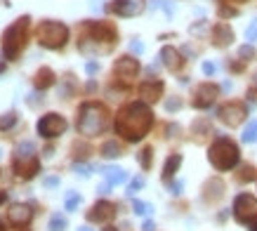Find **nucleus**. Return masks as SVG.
<instances>
[{
  "label": "nucleus",
  "instance_id": "41",
  "mask_svg": "<svg viewBox=\"0 0 257 231\" xmlns=\"http://www.w3.org/2000/svg\"><path fill=\"white\" fill-rule=\"evenodd\" d=\"M5 200H8V193H5V191H0V203H5Z\"/></svg>",
  "mask_w": 257,
  "mask_h": 231
},
{
  "label": "nucleus",
  "instance_id": "46",
  "mask_svg": "<svg viewBox=\"0 0 257 231\" xmlns=\"http://www.w3.org/2000/svg\"><path fill=\"white\" fill-rule=\"evenodd\" d=\"M0 156H3V151H0Z\"/></svg>",
  "mask_w": 257,
  "mask_h": 231
},
{
  "label": "nucleus",
  "instance_id": "7",
  "mask_svg": "<svg viewBox=\"0 0 257 231\" xmlns=\"http://www.w3.org/2000/svg\"><path fill=\"white\" fill-rule=\"evenodd\" d=\"M15 172H17V177H22V179H33L40 172V163H38V156L33 154V144L26 142V144H22V147L17 149Z\"/></svg>",
  "mask_w": 257,
  "mask_h": 231
},
{
  "label": "nucleus",
  "instance_id": "33",
  "mask_svg": "<svg viewBox=\"0 0 257 231\" xmlns=\"http://www.w3.org/2000/svg\"><path fill=\"white\" fill-rule=\"evenodd\" d=\"M76 172H78V175H83V177H90L92 168H90V165H80V163H76Z\"/></svg>",
  "mask_w": 257,
  "mask_h": 231
},
{
  "label": "nucleus",
  "instance_id": "34",
  "mask_svg": "<svg viewBox=\"0 0 257 231\" xmlns=\"http://www.w3.org/2000/svg\"><path fill=\"white\" fill-rule=\"evenodd\" d=\"M203 73H205V76H212V73H215V64L205 62V64H203Z\"/></svg>",
  "mask_w": 257,
  "mask_h": 231
},
{
  "label": "nucleus",
  "instance_id": "39",
  "mask_svg": "<svg viewBox=\"0 0 257 231\" xmlns=\"http://www.w3.org/2000/svg\"><path fill=\"white\" fill-rule=\"evenodd\" d=\"M142 229H144V231H154V229H156V224L151 222V219H147V222H144V226H142Z\"/></svg>",
  "mask_w": 257,
  "mask_h": 231
},
{
  "label": "nucleus",
  "instance_id": "32",
  "mask_svg": "<svg viewBox=\"0 0 257 231\" xmlns=\"http://www.w3.org/2000/svg\"><path fill=\"white\" fill-rule=\"evenodd\" d=\"M142 186H144V179H142V177L133 179V182H130V189H127V193H130V196H133V193L137 191V189H142Z\"/></svg>",
  "mask_w": 257,
  "mask_h": 231
},
{
  "label": "nucleus",
  "instance_id": "25",
  "mask_svg": "<svg viewBox=\"0 0 257 231\" xmlns=\"http://www.w3.org/2000/svg\"><path fill=\"white\" fill-rule=\"evenodd\" d=\"M17 123V116L10 111V113H5V116H0V130H10L12 125Z\"/></svg>",
  "mask_w": 257,
  "mask_h": 231
},
{
  "label": "nucleus",
  "instance_id": "16",
  "mask_svg": "<svg viewBox=\"0 0 257 231\" xmlns=\"http://www.w3.org/2000/svg\"><path fill=\"white\" fill-rule=\"evenodd\" d=\"M231 40H234L231 26L229 24H215V29H212V45L226 47V45H231Z\"/></svg>",
  "mask_w": 257,
  "mask_h": 231
},
{
  "label": "nucleus",
  "instance_id": "20",
  "mask_svg": "<svg viewBox=\"0 0 257 231\" xmlns=\"http://www.w3.org/2000/svg\"><path fill=\"white\" fill-rule=\"evenodd\" d=\"M182 165V156L179 154H172L168 161H165V168H163V179L165 182H170V177H175V172L179 170Z\"/></svg>",
  "mask_w": 257,
  "mask_h": 231
},
{
  "label": "nucleus",
  "instance_id": "24",
  "mask_svg": "<svg viewBox=\"0 0 257 231\" xmlns=\"http://www.w3.org/2000/svg\"><path fill=\"white\" fill-rule=\"evenodd\" d=\"M243 142H257V121L245 125V130H243Z\"/></svg>",
  "mask_w": 257,
  "mask_h": 231
},
{
  "label": "nucleus",
  "instance_id": "43",
  "mask_svg": "<svg viewBox=\"0 0 257 231\" xmlns=\"http://www.w3.org/2000/svg\"><path fill=\"white\" fill-rule=\"evenodd\" d=\"M222 3H245V0H222Z\"/></svg>",
  "mask_w": 257,
  "mask_h": 231
},
{
  "label": "nucleus",
  "instance_id": "6",
  "mask_svg": "<svg viewBox=\"0 0 257 231\" xmlns=\"http://www.w3.org/2000/svg\"><path fill=\"white\" fill-rule=\"evenodd\" d=\"M36 38H38V45L47 47V50H59V47H64L66 40H69V29H66L62 22L47 19V22L38 24Z\"/></svg>",
  "mask_w": 257,
  "mask_h": 231
},
{
  "label": "nucleus",
  "instance_id": "35",
  "mask_svg": "<svg viewBox=\"0 0 257 231\" xmlns=\"http://www.w3.org/2000/svg\"><path fill=\"white\" fill-rule=\"evenodd\" d=\"M43 184L45 186H59V177H45L43 179Z\"/></svg>",
  "mask_w": 257,
  "mask_h": 231
},
{
  "label": "nucleus",
  "instance_id": "3",
  "mask_svg": "<svg viewBox=\"0 0 257 231\" xmlns=\"http://www.w3.org/2000/svg\"><path fill=\"white\" fill-rule=\"evenodd\" d=\"M78 132L85 137H94L106 128V108L97 101H85L78 111Z\"/></svg>",
  "mask_w": 257,
  "mask_h": 231
},
{
  "label": "nucleus",
  "instance_id": "45",
  "mask_svg": "<svg viewBox=\"0 0 257 231\" xmlns=\"http://www.w3.org/2000/svg\"><path fill=\"white\" fill-rule=\"evenodd\" d=\"M106 231H116V229H113V226H106Z\"/></svg>",
  "mask_w": 257,
  "mask_h": 231
},
{
  "label": "nucleus",
  "instance_id": "30",
  "mask_svg": "<svg viewBox=\"0 0 257 231\" xmlns=\"http://www.w3.org/2000/svg\"><path fill=\"white\" fill-rule=\"evenodd\" d=\"M238 179H241V182H250V179H255V170L250 168V165H245V168L241 170V175H238Z\"/></svg>",
  "mask_w": 257,
  "mask_h": 231
},
{
  "label": "nucleus",
  "instance_id": "29",
  "mask_svg": "<svg viewBox=\"0 0 257 231\" xmlns=\"http://www.w3.org/2000/svg\"><path fill=\"white\" fill-rule=\"evenodd\" d=\"M238 57H241L243 62H248L250 57H255V50H252V45H243L241 50H238Z\"/></svg>",
  "mask_w": 257,
  "mask_h": 231
},
{
  "label": "nucleus",
  "instance_id": "37",
  "mask_svg": "<svg viewBox=\"0 0 257 231\" xmlns=\"http://www.w3.org/2000/svg\"><path fill=\"white\" fill-rule=\"evenodd\" d=\"M170 193L179 196V193H182V182H175V184H170Z\"/></svg>",
  "mask_w": 257,
  "mask_h": 231
},
{
  "label": "nucleus",
  "instance_id": "28",
  "mask_svg": "<svg viewBox=\"0 0 257 231\" xmlns=\"http://www.w3.org/2000/svg\"><path fill=\"white\" fill-rule=\"evenodd\" d=\"M151 156H154V149H144L140 154V163H142V168L149 170L151 168Z\"/></svg>",
  "mask_w": 257,
  "mask_h": 231
},
{
  "label": "nucleus",
  "instance_id": "40",
  "mask_svg": "<svg viewBox=\"0 0 257 231\" xmlns=\"http://www.w3.org/2000/svg\"><path fill=\"white\" fill-rule=\"evenodd\" d=\"M248 226H250V231H257V217H255V219H252V222L248 224Z\"/></svg>",
  "mask_w": 257,
  "mask_h": 231
},
{
  "label": "nucleus",
  "instance_id": "17",
  "mask_svg": "<svg viewBox=\"0 0 257 231\" xmlns=\"http://www.w3.org/2000/svg\"><path fill=\"white\" fill-rule=\"evenodd\" d=\"M161 59H163V66L170 71H179L182 69V64H184V59H182V54L175 50V47H163L161 50Z\"/></svg>",
  "mask_w": 257,
  "mask_h": 231
},
{
  "label": "nucleus",
  "instance_id": "23",
  "mask_svg": "<svg viewBox=\"0 0 257 231\" xmlns=\"http://www.w3.org/2000/svg\"><path fill=\"white\" fill-rule=\"evenodd\" d=\"M47 229H50V231H64V229H66V217L52 215V217H50V224H47Z\"/></svg>",
  "mask_w": 257,
  "mask_h": 231
},
{
  "label": "nucleus",
  "instance_id": "1",
  "mask_svg": "<svg viewBox=\"0 0 257 231\" xmlns=\"http://www.w3.org/2000/svg\"><path fill=\"white\" fill-rule=\"evenodd\" d=\"M154 123L151 108L142 101H133L125 108H120L116 116V132L127 142H140Z\"/></svg>",
  "mask_w": 257,
  "mask_h": 231
},
{
  "label": "nucleus",
  "instance_id": "38",
  "mask_svg": "<svg viewBox=\"0 0 257 231\" xmlns=\"http://www.w3.org/2000/svg\"><path fill=\"white\" fill-rule=\"evenodd\" d=\"M130 47H133V52H137V54H142V52H144V45H142V43H133V45H130Z\"/></svg>",
  "mask_w": 257,
  "mask_h": 231
},
{
  "label": "nucleus",
  "instance_id": "44",
  "mask_svg": "<svg viewBox=\"0 0 257 231\" xmlns=\"http://www.w3.org/2000/svg\"><path fill=\"white\" fill-rule=\"evenodd\" d=\"M0 231H5V224H3V222H0Z\"/></svg>",
  "mask_w": 257,
  "mask_h": 231
},
{
  "label": "nucleus",
  "instance_id": "5",
  "mask_svg": "<svg viewBox=\"0 0 257 231\" xmlns=\"http://www.w3.org/2000/svg\"><path fill=\"white\" fill-rule=\"evenodd\" d=\"M29 22H31L29 17H22V19H17L8 31L3 33V54H5V59H12V62H15L17 57H19V52L26 47Z\"/></svg>",
  "mask_w": 257,
  "mask_h": 231
},
{
  "label": "nucleus",
  "instance_id": "10",
  "mask_svg": "<svg viewBox=\"0 0 257 231\" xmlns=\"http://www.w3.org/2000/svg\"><path fill=\"white\" fill-rule=\"evenodd\" d=\"M245 116H248V106L241 104V101H229L224 106L219 108V121L229 128H236V125H241L245 121Z\"/></svg>",
  "mask_w": 257,
  "mask_h": 231
},
{
  "label": "nucleus",
  "instance_id": "8",
  "mask_svg": "<svg viewBox=\"0 0 257 231\" xmlns=\"http://www.w3.org/2000/svg\"><path fill=\"white\" fill-rule=\"evenodd\" d=\"M234 217L236 222L241 224H250L257 217V200L250 193H241L234 200Z\"/></svg>",
  "mask_w": 257,
  "mask_h": 231
},
{
  "label": "nucleus",
  "instance_id": "26",
  "mask_svg": "<svg viewBox=\"0 0 257 231\" xmlns=\"http://www.w3.org/2000/svg\"><path fill=\"white\" fill-rule=\"evenodd\" d=\"M133 210H135V215H149V212H151V205H149V203H142V200H135L133 203Z\"/></svg>",
  "mask_w": 257,
  "mask_h": 231
},
{
  "label": "nucleus",
  "instance_id": "14",
  "mask_svg": "<svg viewBox=\"0 0 257 231\" xmlns=\"http://www.w3.org/2000/svg\"><path fill=\"white\" fill-rule=\"evenodd\" d=\"M113 73H116L120 80H133V78L140 73V62L133 59V57H120V59L113 64Z\"/></svg>",
  "mask_w": 257,
  "mask_h": 231
},
{
  "label": "nucleus",
  "instance_id": "22",
  "mask_svg": "<svg viewBox=\"0 0 257 231\" xmlns=\"http://www.w3.org/2000/svg\"><path fill=\"white\" fill-rule=\"evenodd\" d=\"M101 156H106V158H118V156H120V144L113 142V139H111V142H104V144H101Z\"/></svg>",
  "mask_w": 257,
  "mask_h": 231
},
{
  "label": "nucleus",
  "instance_id": "42",
  "mask_svg": "<svg viewBox=\"0 0 257 231\" xmlns=\"http://www.w3.org/2000/svg\"><path fill=\"white\" fill-rule=\"evenodd\" d=\"M78 231H94V229H90V226H78Z\"/></svg>",
  "mask_w": 257,
  "mask_h": 231
},
{
  "label": "nucleus",
  "instance_id": "31",
  "mask_svg": "<svg viewBox=\"0 0 257 231\" xmlns=\"http://www.w3.org/2000/svg\"><path fill=\"white\" fill-rule=\"evenodd\" d=\"M245 38H248V40H257V19L248 26V31H245Z\"/></svg>",
  "mask_w": 257,
  "mask_h": 231
},
{
  "label": "nucleus",
  "instance_id": "2",
  "mask_svg": "<svg viewBox=\"0 0 257 231\" xmlns=\"http://www.w3.org/2000/svg\"><path fill=\"white\" fill-rule=\"evenodd\" d=\"M116 38H118V33L111 24L87 22V24H83L78 47H80V52H85V54H104L113 47Z\"/></svg>",
  "mask_w": 257,
  "mask_h": 231
},
{
  "label": "nucleus",
  "instance_id": "19",
  "mask_svg": "<svg viewBox=\"0 0 257 231\" xmlns=\"http://www.w3.org/2000/svg\"><path fill=\"white\" fill-rule=\"evenodd\" d=\"M33 83H36V87H38V90H47V87H52V85H55V71L47 69V66L38 69L36 78H33Z\"/></svg>",
  "mask_w": 257,
  "mask_h": 231
},
{
  "label": "nucleus",
  "instance_id": "27",
  "mask_svg": "<svg viewBox=\"0 0 257 231\" xmlns=\"http://www.w3.org/2000/svg\"><path fill=\"white\" fill-rule=\"evenodd\" d=\"M78 203H80L78 191H69V196H66V210H76Z\"/></svg>",
  "mask_w": 257,
  "mask_h": 231
},
{
  "label": "nucleus",
  "instance_id": "12",
  "mask_svg": "<svg viewBox=\"0 0 257 231\" xmlns=\"http://www.w3.org/2000/svg\"><path fill=\"white\" fill-rule=\"evenodd\" d=\"M109 10L118 17H137L144 12V0H113Z\"/></svg>",
  "mask_w": 257,
  "mask_h": 231
},
{
  "label": "nucleus",
  "instance_id": "36",
  "mask_svg": "<svg viewBox=\"0 0 257 231\" xmlns=\"http://www.w3.org/2000/svg\"><path fill=\"white\" fill-rule=\"evenodd\" d=\"M85 69H87V73L92 76V73H97V71H99V64H97V62H87Z\"/></svg>",
  "mask_w": 257,
  "mask_h": 231
},
{
  "label": "nucleus",
  "instance_id": "21",
  "mask_svg": "<svg viewBox=\"0 0 257 231\" xmlns=\"http://www.w3.org/2000/svg\"><path fill=\"white\" fill-rule=\"evenodd\" d=\"M101 175L106 177V182H109L111 186L120 184V182H125V179H127V172H125V170H120V168H104V170H101Z\"/></svg>",
  "mask_w": 257,
  "mask_h": 231
},
{
  "label": "nucleus",
  "instance_id": "9",
  "mask_svg": "<svg viewBox=\"0 0 257 231\" xmlns=\"http://www.w3.org/2000/svg\"><path fill=\"white\" fill-rule=\"evenodd\" d=\"M66 130V121L59 113H47L38 121V135L45 139H55L59 135H64Z\"/></svg>",
  "mask_w": 257,
  "mask_h": 231
},
{
  "label": "nucleus",
  "instance_id": "18",
  "mask_svg": "<svg viewBox=\"0 0 257 231\" xmlns=\"http://www.w3.org/2000/svg\"><path fill=\"white\" fill-rule=\"evenodd\" d=\"M163 94V83L161 80H147L140 85V97H144L147 101H156Z\"/></svg>",
  "mask_w": 257,
  "mask_h": 231
},
{
  "label": "nucleus",
  "instance_id": "13",
  "mask_svg": "<svg viewBox=\"0 0 257 231\" xmlns=\"http://www.w3.org/2000/svg\"><path fill=\"white\" fill-rule=\"evenodd\" d=\"M219 87L212 83H201L198 87L194 90V106L196 108H208L215 101V97H217Z\"/></svg>",
  "mask_w": 257,
  "mask_h": 231
},
{
  "label": "nucleus",
  "instance_id": "15",
  "mask_svg": "<svg viewBox=\"0 0 257 231\" xmlns=\"http://www.w3.org/2000/svg\"><path fill=\"white\" fill-rule=\"evenodd\" d=\"M8 219L15 226H26V224L33 219V210L29 205H22V203H15L12 208L8 210Z\"/></svg>",
  "mask_w": 257,
  "mask_h": 231
},
{
  "label": "nucleus",
  "instance_id": "4",
  "mask_svg": "<svg viewBox=\"0 0 257 231\" xmlns=\"http://www.w3.org/2000/svg\"><path fill=\"white\" fill-rule=\"evenodd\" d=\"M238 158H241V151L234 144V139H229V137H217L212 142L210 151H208V161L212 163V168L222 170V172L236 168Z\"/></svg>",
  "mask_w": 257,
  "mask_h": 231
},
{
  "label": "nucleus",
  "instance_id": "11",
  "mask_svg": "<svg viewBox=\"0 0 257 231\" xmlns=\"http://www.w3.org/2000/svg\"><path fill=\"white\" fill-rule=\"evenodd\" d=\"M113 217H116V205L109 203V200H97L92 205V210L87 212V219H90V222H97V224L111 222Z\"/></svg>",
  "mask_w": 257,
  "mask_h": 231
}]
</instances>
